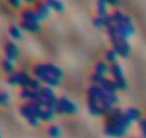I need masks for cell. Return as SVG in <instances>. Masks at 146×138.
<instances>
[{"label": "cell", "mask_w": 146, "mask_h": 138, "mask_svg": "<svg viewBox=\"0 0 146 138\" xmlns=\"http://www.w3.org/2000/svg\"><path fill=\"white\" fill-rule=\"evenodd\" d=\"M20 111H21V114L23 116H25L32 125H37L39 123V116L32 109V107H31L29 104L21 106L20 107Z\"/></svg>", "instance_id": "cell-3"}, {"label": "cell", "mask_w": 146, "mask_h": 138, "mask_svg": "<svg viewBox=\"0 0 146 138\" xmlns=\"http://www.w3.org/2000/svg\"><path fill=\"white\" fill-rule=\"evenodd\" d=\"M0 138H1V135H0Z\"/></svg>", "instance_id": "cell-16"}, {"label": "cell", "mask_w": 146, "mask_h": 138, "mask_svg": "<svg viewBox=\"0 0 146 138\" xmlns=\"http://www.w3.org/2000/svg\"><path fill=\"white\" fill-rule=\"evenodd\" d=\"M9 100V96L6 92H0V104H6Z\"/></svg>", "instance_id": "cell-14"}, {"label": "cell", "mask_w": 146, "mask_h": 138, "mask_svg": "<svg viewBox=\"0 0 146 138\" xmlns=\"http://www.w3.org/2000/svg\"><path fill=\"white\" fill-rule=\"evenodd\" d=\"M54 115V111L51 108H47V109H43L42 112H41L40 118L43 119V120H51Z\"/></svg>", "instance_id": "cell-11"}, {"label": "cell", "mask_w": 146, "mask_h": 138, "mask_svg": "<svg viewBox=\"0 0 146 138\" xmlns=\"http://www.w3.org/2000/svg\"><path fill=\"white\" fill-rule=\"evenodd\" d=\"M9 33L11 35V37L15 40H18L22 37V32L17 26H11L9 29Z\"/></svg>", "instance_id": "cell-10"}, {"label": "cell", "mask_w": 146, "mask_h": 138, "mask_svg": "<svg viewBox=\"0 0 146 138\" xmlns=\"http://www.w3.org/2000/svg\"><path fill=\"white\" fill-rule=\"evenodd\" d=\"M2 68H3V70L6 73H9V74H11V75L13 74L14 66H13V64H12V61H10V60H8V59L3 60V62H2Z\"/></svg>", "instance_id": "cell-9"}, {"label": "cell", "mask_w": 146, "mask_h": 138, "mask_svg": "<svg viewBox=\"0 0 146 138\" xmlns=\"http://www.w3.org/2000/svg\"><path fill=\"white\" fill-rule=\"evenodd\" d=\"M48 6L50 7H53L54 9L56 10H61L63 8V4L61 2H58V1H49L48 2Z\"/></svg>", "instance_id": "cell-13"}, {"label": "cell", "mask_w": 146, "mask_h": 138, "mask_svg": "<svg viewBox=\"0 0 146 138\" xmlns=\"http://www.w3.org/2000/svg\"><path fill=\"white\" fill-rule=\"evenodd\" d=\"M22 28L27 31L33 33H37L41 30V25L38 22H30V21H23L21 24Z\"/></svg>", "instance_id": "cell-6"}, {"label": "cell", "mask_w": 146, "mask_h": 138, "mask_svg": "<svg viewBox=\"0 0 146 138\" xmlns=\"http://www.w3.org/2000/svg\"><path fill=\"white\" fill-rule=\"evenodd\" d=\"M8 83L11 84H23L24 86H29L32 83V79L28 77L25 73H13L8 78Z\"/></svg>", "instance_id": "cell-2"}, {"label": "cell", "mask_w": 146, "mask_h": 138, "mask_svg": "<svg viewBox=\"0 0 146 138\" xmlns=\"http://www.w3.org/2000/svg\"><path fill=\"white\" fill-rule=\"evenodd\" d=\"M38 77V79L42 80V81L46 82L47 84H49L50 86H57L59 84V79L53 77L51 75H48V74H39V75H36Z\"/></svg>", "instance_id": "cell-7"}, {"label": "cell", "mask_w": 146, "mask_h": 138, "mask_svg": "<svg viewBox=\"0 0 146 138\" xmlns=\"http://www.w3.org/2000/svg\"><path fill=\"white\" fill-rule=\"evenodd\" d=\"M23 18L24 21H30V22H40L41 17L39 16V14L36 11L27 9L23 12Z\"/></svg>", "instance_id": "cell-5"}, {"label": "cell", "mask_w": 146, "mask_h": 138, "mask_svg": "<svg viewBox=\"0 0 146 138\" xmlns=\"http://www.w3.org/2000/svg\"><path fill=\"white\" fill-rule=\"evenodd\" d=\"M49 11H50V9H49L48 4H43V3L39 4L38 9H37V13L39 14V16L41 17V19H42V18L47 17V16L49 15Z\"/></svg>", "instance_id": "cell-8"}, {"label": "cell", "mask_w": 146, "mask_h": 138, "mask_svg": "<svg viewBox=\"0 0 146 138\" xmlns=\"http://www.w3.org/2000/svg\"><path fill=\"white\" fill-rule=\"evenodd\" d=\"M34 72L36 75L39 74H48L53 77L59 79V77H61L62 73L60 71L59 68H57L56 66L51 65V64H38L35 66Z\"/></svg>", "instance_id": "cell-1"}, {"label": "cell", "mask_w": 146, "mask_h": 138, "mask_svg": "<svg viewBox=\"0 0 146 138\" xmlns=\"http://www.w3.org/2000/svg\"><path fill=\"white\" fill-rule=\"evenodd\" d=\"M5 55L6 59L10 60V61H14L19 56V49L14 43L8 42L5 45Z\"/></svg>", "instance_id": "cell-4"}, {"label": "cell", "mask_w": 146, "mask_h": 138, "mask_svg": "<svg viewBox=\"0 0 146 138\" xmlns=\"http://www.w3.org/2000/svg\"><path fill=\"white\" fill-rule=\"evenodd\" d=\"M10 4H11L12 6H14V7H19V6L21 5V2H20L19 0H13V1H10Z\"/></svg>", "instance_id": "cell-15"}, {"label": "cell", "mask_w": 146, "mask_h": 138, "mask_svg": "<svg viewBox=\"0 0 146 138\" xmlns=\"http://www.w3.org/2000/svg\"><path fill=\"white\" fill-rule=\"evenodd\" d=\"M60 133H61V131H60L59 127H57V126H52L49 129V134L52 137H59Z\"/></svg>", "instance_id": "cell-12"}]
</instances>
